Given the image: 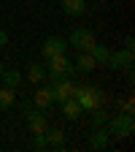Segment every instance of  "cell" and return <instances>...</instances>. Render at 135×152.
Returning <instances> with one entry per match:
<instances>
[{
    "mask_svg": "<svg viewBox=\"0 0 135 152\" xmlns=\"http://www.w3.org/2000/svg\"><path fill=\"white\" fill-rule=\"evenodd\" d=\"M73 98L79 101V106H81L84 111H92V109L103 106V90H100L97 84H76Z\"/></svg>",
    "mask_w": 135,
    "mask_h": 152,
    "instance_id": "obj_1",
    "label": "cell"
},
{
    "mask_svg": "<svg viewBox=\"0 0 135 152\" xmlns=\"http://www.w3.org/2000/svg\"><path fill=\"white\" fill-rule=\"evenodd\" d=\"M76 68H73V60L65 54H54V57H46V76L49 79H65V76H73Z\"/></svg>",
    "mask_w": 135,
    "mask_h": 152,
    "instance_id": "obj_2",
    "label": "cell"
},
{
    "mask_svg": "<svg viewBox=\"0 0 135 152\" xmlns=\"http://www.w3.org/2000/svg\"><path fill=\"white\" fill-rule=\"evenodd\" d=\"M105 130H108V136H116V139L132 136V133H135V120H132V114L122 111V114H116V117L105 120Z\"/></svg>",
    "mask_w": 135,
    "mask_h": 152,
    "instance_id": "obj_3",
    "label": "cell"
},
{
    "mask_svg": "<svg viewBox=\"0 0 135 152\" xmlns=\"http://www.w3.org/2000/svg\"><path fill=\"white\" fill-rule=\"evenodd\" d=\"M51 101L54 103H62V101H68V98H73V90H76V84L70 82V76H65V79H51Z\"/></svg>",
    "mask_w": 135,
    "mask_h": 152,
    "instance_id": "obj_4",
    "label": "cell"
},
{
    "mask_svg": "<svg viewBox=\"0 0 135 152\" xmlns=\"http://www.w3.org/2000/svg\"><path fill=\"white\" fill-rule=\"evenodd\" d=\"M92 44H95V35H92V30H87V27H76V30L70 33V38H68V46H76L79 52H89Z\"/></svg>",
    "mask_w": 135,
    "mask_h": 152,
    "instance_id": "obj_5",
    "label": "cell"
},
{
    "mask_svg": "<svg viewBox=\"0 0 135 152\" xmlns=\"http://www.w3.org/2000/svg\"><path fill=\"white\" fill-rule=\"evenodd\" d=\"M105 65L111 71H130L132 68V49H119V52H111Z\"/></svg>",
    "mask_w": 135,
    "mask_h": 152,
    "instance_id": "obj_6",
    "label": "cell"
},
{
    "mask_svg": "<svg viewBox=\"0 0 135 152\" xmlns=\"http://www.w3.org/2000/svg\"><path fill=\"white\" fill-rule=\"evenodd\" d=\"M70 46H68V38H60V35H49L46 41H43V46H41V52H43V57H54V54H65Z\"/></svg>",
    "mask_w": 135,
    "mask_h": 152,
    "instance_id": "obj_7",
    "label": "cell"
},
{
    "mask_svg": "<svg viewBox=\"0 0 135 152\" xmlns=\"http://www.w3.org/2000/svg\"><path fill=\"white\" fill-rule=\"evenodd\" d=\"M25 117H27V125H30V130H32V133H46L49 120H46V114H43L41 109H38V111H27Z\"/></svg>",
    "mask_w": 135,
    "mask_h": 152,
    "instance_id": "obj_8",
    "label": "cell"
},
{
    "mask_svg": "<svg viewBox=\"0 0 135 152\" xmlns=\"http://www.w3.org/2000/svg\"><path fill=\"white\" fill-rule=\"evenodd\" d=\"M32 106L41 109V111H46L49 106H54V101H51V87H49V84L41 87V90H35V95H32Z\"/></svg>",
    "mask_w": 135,
    "mask_h": 152,
    "instance_id": "obj_9",
    "label": "cell"
},
{
    "mask_svg": "<svg viewBox=\"0 0 135 152\" xmlns=\"http://www.w3.org/2000/svg\"><path fill=\"white\" fill-rule=\"evenodd\" d=\"M60 106H62V117H65V120H79L81 114H84V109L79 106V101H76V98H68V101H62Z\"/></svg>",
    "mask_w": 135,
    "mask_h": 152,
    "instance_id": "obj_10",
    "label": "cell"
},
{
    "mask_svg": "<svg viewBox=\"0 0 135 152\" xmlns=\"http://www.w3.org/2000/svg\"><path fill=\"white\" fill-rule=\"evenodd\" d=\"M46 141H49V149H62L65 147V130L46 128Z\"/></svg>",
    "mask_w": 135,
    "mask_h": 152,
    "instance_id": "obj_11",
    "label": "cell"
},
{
    "mask_svg": "<svg viewBox=\"0 0 135 152\" xmlns=\"http://www.w3.org/2000/svg\"><path fill=\"white\" fill-rule=\"evenodd\" d=\"M73 68H76V71H81V73H92L95 68H97V63H95V57H92L89 52H81V54H79V60L73 63Z\"/></svg>",
    "mask_w": 135,
    "mask_h": 152,
    "instance_id": "obj_12",
    "label": "cell"
},
{
    "mask_svg": "<svg viewBox=\"0 0 135 152\" xmlns=\"http://www.w3.org/2000/svg\"><path fill=\"white\" fill-rule=\"evenodd\" d=\"M60 6H62V11L68 16H81L87 11V0H62Z\"/></svg>",
    "mask_w": 135,
    "mask_h": 152,
    "instance_id": "obj_13",
    "label": "cell"
},
{
    "mask_svg": "<svg viewBox=\"0 0 135 152\" xmlns=\"http://www.w3.org/2000/svg\"><path fill=\"white\" fill-rule=\"evenodd\" d=\"M0 82H3V87L16 90L19 84H22V73H19L16 68H3V76H0Z\"/></svg>",
    "mask_w": 135,
    "mask_h": 152,
    "instance_id": "obj_14",
    "label": "cell"
},
{
    "mask_svg": "<svg viewBox=\"0 0 135 152\" xmlns=\"http://www.w3.org/2000/svg\"><path fill=\"white\" fill-rule=\"evenodd\" d=\"M43 79H46V65H41V63H30V65H27V82L41 84Z\"/></svg>",
    "mask_w": 135,
    "mask_h": 152,
    "instance_id": "obj_15",
    "label": "cell"
},
{
    "mask_svg": "<svg viewBox=\"0 0 135 152\" xmlns=\"http://www.w3.org/2000/svg\"><path fill=\"white\" fill-rule=\"evenodd\" d=\"M16 103V95L11 87H0V111H11Z\"/></svg>",
    "mask_w": 135,
    "mask_h": 152,
    "instance_id": "obj_16",
    "label": "cell"
},
{
    "mask_svg": "<svg viewBox=\"0 0 135 152\" xmlns=\"http://www.w3.org/2000/svg\"><path fill=\"white\" fill-rule=\"evenodd\" d=\"M89 54L95 57V63H97V65H105V60H108L111 49H108L105 44H97V41H95V44H92V49H89Z\"/></svg>",
    "mask_w": 135,
    "mask_h": 152,
    "instance_id": "obj_17",
    "label": "cell"
},
{
    "mask_svg": "<svg viewBox=\"0 0 135 152\" xmlns=\"http://www.w3.org/2000/svg\"><path fill=\"white\" fill-rule=\"evenodd\" d=\"M89 147H92V149H105V147H108V130L97 128V130L89 136Z\"/></svg>",
    "mask_w": 135,
    "mask_h": 152,
    "instance_id": "obj_18",
    "label": "cell"
},
{
    "mask_svg": "<svg viewBox=\"0 0 135 152\" xmlns=\"http://www.w3.org/2000/svg\"><path fill=\"white\" fill-rule=\"evenodd\" d=\"M32 149H38V152L49 149V141H46V133H32Z\"/></svg>",
    "mask_w": 135,
    "mask_h": 152,
    "instance_id": "obj_19",
    "label": "cell"
},
{
    "mask_svg": "<svg viewBox=\"0 0 135 152\" xmlns=\"http://www.w3.org/2000/svg\"><path fill=\"white\" fill-rule=\"evenodd\" d=\"M105 120H108V117H105V111H103L100 106H97V109H92V122H95V128H103Z\"/></svg>",
    "mask_w": 135,
    "mask_h": 152,
    "instance_id": "obj_20",
    "label": "cell"
},
{
    "mask_svg": "<svg viewBox=\"0 0 135 152\" xmlns=\"http://www.w3.org/2000/svg\"><path fill=\"white\" fill-rule=\"evenodd\" d=\"M122 109H124V111H127V114H132V109H135V103H132V98H127V101H124V106H122Z\"/></svg>",
    "mask_w": 135,
    "mask_h": 152,
    "instance_id": "obj_21",
    "label": "cell"
},
{
    "mask_svg": "<svg viewBox=\"0 0 135 152\" xmlns=\"http://www.w3.org/2000/svg\"><path fill=\"white\" fill-rule=\"evenodd\" d=\"M6 44H8V33L0 30V46H6Z\"/></svg>",
    "mask_w": 135,
    "mask_h": 152,
    "instance_id": "obj_22",
    "label": "cell"
},
{
    "mask_svg": "<svg viewBox=\"0 0 135 152\" xmlns=\"http://www.w3.org/2000/svg\"><path fill=\"white\" fill-rule=\"evenodd\" d=\"M3 68H6V65H3V63H0V76H3Z\"/></svg>",
    "mask_w": 135,
    "mask_h": 152,
    "instance_id": "obj_23",
    "label": "cell"
}]
</instances>
